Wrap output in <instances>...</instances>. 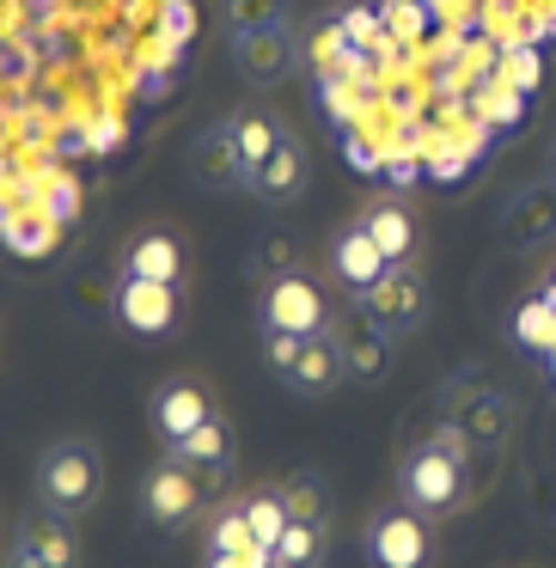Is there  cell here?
Returning a JSON list of instances; mask_svg holds the SVG:
<instances>
[{"label":"cell","instance_id":"obj_1","mask_svg":"<svg viewBox=\"0 0 556 568\" xmlns=\"http://www.w3.org/2000/svg\"><path fill=\"white\" fill-rule=\"evenodd\" d=\"M471 453H477V446H471L453 422H441L422 446H410L404 465H397V495H404V507H416L422 519L458 514V507L471 501V489H477V483H471Z\"/></svg>","mask_w":556,"mask_h":568},{"label":"cell","instance_id":"obj_2","mask_svg":"<svg viewBox=\"0 0 556 568\" xmlns=\"http://www.w3.org/2000/svg\"><path fill=\"white\" fill-rule=\"evenodd\" d=\"M38 501L55 507V514L80 519L104 501V453L87 440V434H62V440L43 446L38 458Z\"/></svg>","mask_w":556,"mask_h":568},{"label":"cell","instance_id":"obj_3","mask_svg":"<svg viewBox=\"0 0 556 568\" xmlns=\"http://www.w3.org/2000/svg\"><path fill=\"white\" fill-rule=\"evenodd\" d=\"M361 556L373 568H434V519H422L416 507H380L361 531Z\"/></svg>","mask_w":556,"mask_h":568},{"label":"cell","instance_id":"obj_4","mask_svg":"<svg viewBox=\"0 0 556 568\" xmlns=\"http://www.w3.org/2000/svg\"><path fill=\"white\" fill-rule=\"evenodd\" d=\"M257 331L263 336H319V331H331V300H324V287L306 270L282 275V282H263Z\"/></svg>","mask_w":556,"mask_h":568},{"label":"cell","instance_id":"obj_5","mask_svg":"<svg viewBox=\"0 0 556 568\" xmlns=\"http://www.w3.org/2000/svg\"><path fill=\"white\" fill-rule=\"evenodd\" d=\"M209 495H214V483L202 477V470H190L178 453H165L160 465L148 470V483H141V514H148L160 531H184L190 519L202 514Z\"/></svg>","mask_w":556,"mask_h":568},{"label":"cell","instance_id":"obj_6","mask_svg":"<svg viewBox=\"0 0 556 568\" xmlns=\"http://www.w3.org/2000/svg\"><path fill=\"white\" fill-rule=\"evenodd\" d=\"M111 318L123 324V336H135V343H165V336L178 331V318H184V300H178V287H165V282L117 275Z\"/></svg>","mask_w":556,"mask_h":568},{"label":"cell","instance_id":"obj_7","mask_svg":"<svg viewBox=\"0 0 556 568\" xmlns=\"http://www.w3.org/2000/svg\"><path fill=\"white\" fill-rule=\"evenodd\" d=\"M148 416H153V434L165 440V453H172V446H184L196 428H209L221 409H214V385L209 379H196V373H172V379L153 392Z\"/></svg>","mask_w":556,"mask_h":568},{"label":"cell","instance_id":"obj_8","mask_svg":"<svg viewBox=\"0 0 556 568\" xmlns=\"http://www.w3.org/2000/svg\"><path fill=\"white\" fill-rule=\"evenodd\" d=\"M7 568H80V531L68 514L55 507H31L13 531V550H7Z\"/></svg>","mask_w":556,"mask_h":568},{"label":"cell","instance_id":"obj_9","mask_svg":"<svg viewBox=\"0 0 556 568\" xmlns=\"http://www.w3.org/2000/svg\"><path fill=\"white\" fill-rule=\"evenodd\" d=\"M331 336H336V348H343V373L355 385H380L385 373H392V343L397 336L385 331L361 300L343 312V318H331Z\"/></svg>","mask_w":556,"mask_h":568},{"label":"cell","instance_id":"obj_10","mask_svg":"<svg viewBox=\"0 0 556 568\" xmlns=\"http://www.w3.org/2000/svg\"><path fill=\"white\" fill-rule=\"evenodd\" d=\"M117 275L184 287V275H190V245H184V233H172V226H141V233H129V239H123V257H117Z\"/></svg>","mask_w":556,"mask_h":568},{"label":"cell","instance_id":"obj_11","mask_svg":"<svg viewBox=\"0 0 556 568\" xmlns=\"http://www.w3.org/2000/svg\"><path fill=\"white\" fill-rule=\"evenodd\" d=\"M190 184L209 190V196H233L245 190V153H239L233 123H214L190 141Z\"/></svg>","mask_w":556,"mask_h":568},{"label":"cell","instance_id":"obj_12","mask_svg":"<svg viewBox=\"0 0 556 568\" xmlns=\"http://www.w3.org/2000/svg\"><path fill=\"white\" fill-rule=\"evenodd\" d=\"M306 184H312V160H306V148H300L294 135H282L270 160L245 172V190L263 202V209H287V202H300Z\"/></svg>","mask_w":556,"mask_h":568},{"label":"cell","instance_id":"obj_13","mask_svg":"<svg viewBox=\"0 0 556 568\" xmlns=\"http://www.w3.org/2000/svg\"><path fill=\"white\" fill-rule=\"evenodd\" d=\"M446 422H453L471 446L495 453V446L507 440V428H514V409H507V397L495 392V385H477V392H453V397H446Z\"/></svg>","mask_w":556,"mask_h":568},{"label":"cell","instance_id":"obj_14","mask_svg":"<svg viewBox=\"0 0 556 568\" xmlns=\"http://www.w3.org/2000/svg\"><path fill=\"white\" fill-rule=\"evenodd\" d=\"M233 68L251 80V87H275L282 74H294V31L282 26H257L233 38Z\"/></svg>","mask_w":556,"mask_h":568},{"label":"cell","instance_id":"obj_15","mask_svg":"<svg viewBox=\"0 0 556 568\" xmlns=\"http://www.w3.org/2000/svg\"><path fill=\"white\" fill-rule=\"evenodd\" d=\"M361 306H367L392 336H410L422 318H428V287H422V275L404 263V270H385V282L373 287V294L361 300Z\"/></svg>","mask_w":556,"mask_h":568},{"label":"cell","instance_id":"obj_16","mask_svg":"<svg viewBox=\"0 0 556 568\" xmlns=\"http://www.w3.org/2000/svg\"><path fill=\"white\" fill-rule=\"evenodd\" d=\"M502 239L514 251H538V245H550L556 239V184H526L514 202L502 209Z\"/></svg>","mask_w":556,"mask_h":568},{"label":"cell","instance_id":"obj_17","mask_svg":"<svg viewBox=\"0 0 556 568\" xmlns=\"http://www.w3.org/2000/svg\"><path fill=\"white\" fill-rule=\"evenodd\" d=\"M385 270H392V263L380 257V245L367 239V226H361V221H348L343 233L331 239V275H336V282H343L355 300H367L373 287L385 282Z\"/></svg>","mask_w":556,"mask_h":568},{"label":"cell","instance_id":"obj_18","mask_svg":"<svg viewBox=\"0 0 556 568\" xmlns=\"http://www.w3.org/2000/svg\"><path fill=\"white\" fill-rule=\"evenodd\" d=\"M343 379H348V373H343V348H336L331 331H319V336H306V348H300L294 373H287L282 385L294 397H306V404H319V397H331Z\"/></svg>","mask_w":556,"mask_h":568},{"label":"cell","instance_id":"obj_19","mask_svg":"<svg viewBox=\"0 0 556 568\" xmlns=\"http://www.w3.org/2000/svg\"><path fill=\"white\" fill-rule=\"evenodd\" d=\"M361 226H367V239L380 245V257L392 263V270H404L410 257H416V214H410L404 196H380L367 214H361Z\"/></svg>","mask_w":556,"mask_h":568},{"label":"cell","instance_id":"obj_20","mask_svg":"<svg viewBox=\"0 0 556 568\" xmlns=\"http://www.w3.org/2000/svg\"><path fill=\"white\" fill-rule=\"evenodd\" d=\"M172 453L184 458L190 470H202V477H209L214 489H221V483L233 477V458H239V434H233V422H226V416H214L209 428H196V434H190L184 446H172Z\"/></svg>","mask_w":556,"mask_h":568},{"label":"cell","instance_id":"obj_21","mask_svg":"<svg viewBox=\"0 0 556 568\" xmlns=\"http://www.w3.org/2000/svg\"><path fill=\"white\" fill-rule=\"evenodd\" d=\"M275 489H282V507H287V519H294V526H331V483L319 477V470H287L282 483H275Z\"/></svg>","mask_w":556,"mask_h":568},{"label":"cell","instance_id":"obj_22","mask_svg":"<svg viewBox=\"0 0 556 568\" xmlns=\"http://www.w3.org/2000/svg\"><path fill=\"white\" fill-rule=\"evenodd\" d=\"M209 550H214V556H245V562L270 568V550H263V544H257V531L245 526L239 501H233V507H221V514L209 519Z\"/></svg>","mask_w":556,"mask_h":568},{"label":"cell","instance_id":"obj_23","mask_svg":"<svg viewBox=\"0 0 556 568\" xmlns=\"http://www.w3.org/2000/svg\"><path fill=\"white\" fill-rule=\"evenodd\" d=\"M239 514H245V526L257 531V544H263V550H275V538L287 531L282 489H251V495H239Z\"/></svg>","mask_w":556,"mask_h":568},{"label":"cell","instance_id":"obj_24","mask_svg":"<svg viewBox=\"0 0 556 568\" xmlns=\"http://www.w3.org/2000/svg\"><path fill=\"white\" fill-rule=\"evenodd\" d=\"M233 135H239V153H245V172H251V165H263V160H270V153H275V141H282L287 129L275 123L270 111H239V116H233Z\"/></svg>","mask_w":556,"mask_h":568},{"label":"cell","instance_id":"obj_25","mask_svg":"<svg viewBox=\"0 0 556 568\" xmlns=\"http://www.w3.org/2000/svg\"><path fill=\"white\" fill-rule=\"evenodd\" d=\"M270 562L275 568H319L324 562V531L319 526H294V519H287V531L275 538Z\"/></svg>","mask_w":556,"mask_h":568},{"label":"cell","instance_id":"obj_26","mask_svg":"<svg viewBox=\"0 0 556 568\" xmlns=\"http://www.w3.org/2000/svg\"><path fill=\"white\" fill-rule=\"evenodd\" d=\"M287 0H226V31H257V26H282Z\"/></svg>","mask_w":556,"mask_h":568},{"label":"cell","instance_id":"obj_27","mask_svg":"<svg viewBox=\"0 0 556 568\" xmlns=\"http://www.w3.org/2000/svg\"><path fill=\"white\" fill-rule=\"evenodd\" d=\"M257 275H263V282H282V275H300V239H287V233L263 239V245H257Z\"/></svg>","mask_w":556,"mask_h":568},{"label":"cell","instance_id":"obj_28","mask_svg":"<svg viewBox=\"0 0 556 568\" xmlns=\"http://www.w3.org/2000/svg\"><path fill=\"white\" fill-rule=\"evenodd\" d=\"M300 348H306V336H263V361H270V373H294V361H300Z\"/></svg>","mask_w":556,"mask_h":568},{"label":"cell","instance_id":"obj_29","mask_svg":"<svg viewBox=\"0 0 556 568\" xmlns=\"http://www.w3.org/2000/svg\"><path fill=\"white\" fill-rule=\"evenodd\" d=\"M202 568H257V562H245V556H202Z\"/></svg>","mask_w":556,"mask_h":568},{"label":"cell","instance_id":"obj_30","mask_svg":"<svg viewBox=\"0 0 556 568\" xmlns=\"http://www.w3.org/2000/svg\"><path fill=\"white\" fill-rule=\"evenodd\" d=\"M550 184H556V148H550Z\"/></svg>","mask_w":556,"mask_h":568},{"label":"cell","instance_id":"obj_31","mask_svg":"<svg viewBox=\"0 0 556 568\" xmlns=\"http://www.w3.org/2000/svg\"><path fill=\"white\" fill-rule=\"evenodd\" d=\"M270 568H275V562H270Z\"/></svg>","mask_w":556,"mask_h":568}]
</instances>
